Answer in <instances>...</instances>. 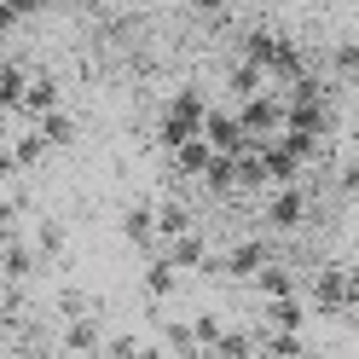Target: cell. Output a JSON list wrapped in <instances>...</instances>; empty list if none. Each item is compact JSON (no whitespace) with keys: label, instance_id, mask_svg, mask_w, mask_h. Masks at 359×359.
<instances>
[{"label":"cell","instance_id":"1","mask_svg":"<svg viewBox=\"0 0 359 359\" xmlns=\"http://www.w3.org/2000/svg\"><path fill=\"white\" fill-rule=\"evenodd\" d=\"M307 302L319 319H342V313H359V266L348 261H325L319 273L307 278Z\"/></svg>","mask_w":359,"mask_h":359},{"label":"cell","instance_id":"2","mask_svg":"<svg viewBox=\"0 0 359 359\" xmlns=\"http://www.w3.org/2000/svg\"><path fill=\"white\" fill-rule=\"evenodd\" d=\"M203 122H209V99L197 93V87H180V93L168 99V110H163V122H156V140H163V151H174V145L197 140Z\"/></svg>","mask_w":359,"mask_h":359},{"label":"cell","instance_id":"3","mask_svg":"<svg viewBox=\"0 0 359 359\" xmlns=\"http://www.w3.org/2000/svg\"><path fill=\"white\" fill-rule=\"evenodd\" d=\"M191 273L180 266L168 250H156V255H145V273H140V290H145V302L156 307V302H174L180 296V284H186Z\"/></svg>","mask_w":359,"mask_h":359},{"label":"cell","instance_id":"4","mask_svg":"<svg viewBox=\"0 0 359 359\" xmlns=\"http://www.w3.org/2000/svg\"><path fill=\"white\" fill-rule=\"evenodd\" d=\"M273 261V243L266 238H243V243H232L226 255H220V278H232V284H255V273Z\"/></svg>","mask_w":359,"mask_h":359},{"label":"cell","instance_id":"5","mask_svg":"<svg viewBox=\"0 0 359 359\" xmlns=\"http://www.w3.org/2000/svg\"><path fill=\"white\" fill-rule=\"evenodd\" d=\"M122 238H128L140 255H156V250H163V220H156V203H128V209H122Z\"/></svg>","mask_w":359,"mask_h":359},{"label":"cell","instance_id":"6","mask_svg":"<svg viewBox=\"0 0 359 359\" xmlns=\"http://www.w3.org/2000/svg\"><path fill=\"white\" fill-rule=\"evenodd\" d=\"M302 220H307V186H302V180L273 186V197H266V226L290 232V226H302Z\"/></svg>","mask_w":359,"mask_h":359},{"label":"cell","instance_id":"7","mask_svg":"<svg viewBox=\"0 0 359 359\" xmlns=\"http://www.w3.org/2000/svg\"><path fill=\"white\" fill-rule=\"evenodd\" d=\"M47 110H58V76L35 70V76H29V87H24V104L6 110V122H35V116H47Z\"/></svg>","mask_w":359,"mask_h":359},{"label":"cell","instance_id":"8","mask_svg":"<svg viewBox=\"0 0 359 359\" xmlns=\"http://www.w3.org/2000/svg\"><path fill=\"white\" fill-rule=\"evenodd\" d=\"M203 140H209L215 151H243V145H250V128H243V116H238V104H232V110H215V104H209Z\"/></svg>","mask_w":359,"mask_h":359},{"label":"cell","instance_id":"9","mask_svg":"<svg viewBox=\"0 0 359 359\" xmlns=\"http://www.w3.org/2000/svg\"><path fill=\"white\" fill-rule=\"evenodd\" d=\"M58 348H64V353H93V359H104L99 313H87V319H70V325H64V336H58Z\"/></svg>","mask_w":359,"mask_h":359},{"label":"cell","instance_id":"10","mask_svg":"<svg viewBox=\"0 0 359 359\" xmlns=\"http://www.w3.org/2000/svg\"><path fill=\"white\" fill-rule=\"evenodd\" d=\"M163 250H168L180 266H186V273H209V266H215V255H209V243H203V232H197V226L180 232V238H168Z\"/></svg>","mask_w":359,"mask_h":359},{"label":"cell","instance_id":"11","mask_svg":"<svg viewBox=\"0 0 359 359\" xmlns=\"http://www.w3.org/2000/svg\"><path fill=\"white\" fill-rule=\"evenodd\" d=\"M168 156H174V174H186V180H203V174H209V163H215L220 151H215V145L203 140V133H197V140H186V145H174Z\"/></svg>","mask_w":359,"mask_h":359},{"label":"cell","instance_id":"12","mask_svg":"<svg viewBox=\"0 0 359 359\" xmlns=\"http://www.w3.org/2000/svg\"><path fill=\"white\" fill-rule=\"evenodd\" d=\"M250 290H255L261 302H266V296H290V290H296V273H290V266L273 255V261H266L261 273H255V284H250Z\"/></svg>","mask_w":359,"mask_h":359},{"label":"cell","instance_id":"13","mask_svg":"<svg viewBox=\"0 0 359 359\" xmlns=\"http://www.w3.org/2000/svg\"><path fill=\"white\" fill-rule=\"evenodd\" d=\"M29 243H35V255H41V266H53V261L64 255V226H58V220H47V215H41L35 226H29Z\"/></svg>","mask_w":359,"mask_h":359},{"label":"cell","instance_id":"14","mask_svg":"<svg viewBox=\"0 0 359 359\" xmlns=\"http://www.w3.org/2000/svg\"><path fill=\"white\" fill-rule=\"evenodd\" d=\"M156 220H163V243L168 238H180V232H191L197 220H191V209L180 203V197H163V203H156Z\"/></svg>","mask_w":359,"mask_h":359},{"label":"cell","instance_id":"15","mask_svg":"<svg viewBox=\"0 0 359 359\" xmlns=\"http://www.w3.org/2000/svg\"><path fill=\"white\" fill-rule=\"evenodd\" d=\"M35 128L47 133V145H53V151H64V145L76 140V122L64 116V104H58V110H47V116H35Z\"/></svg>","mask_w":359,"mask_h":359},{"label":"cell","instance_id":"16","mask_svg":"<svg viewBox=\"0 0 359 359\" xmlns=\"http://www.w3.org/2000/svg\"><path fill=\"white\" fill-rule=\"evenodd\" d=\"M53 307H58V319H64V325H70V319H87V313H99V302L87 296V290H58V302H53Z\"/></svg>","mask_w":359,"mask_h":359},{"label":"cell","instance_id":"17","mask_svg":"<svg viewBox=\"0 0 359 359\" xmlns=\"http://www.w3.org/2000/svg\"><path fill=\"white\" fill-rule=\"evenodd\" d=\"M330 70L342 81H359V47L353 41H342V47H330Z\"/></svg>","mask_w":359,"mask_h":359},{"label":"cell","instance_id":"18","mask_svg":"<svg viewBox=\"0 0 359 359\" xmlns=\"http://www.w3.org/2000/svg\"><path fill=\"white\" fill-rule=\"evenodd\" d=\"M133 353H156V348H145L140 336H104V359H133Z\"/></svg>","mask_w":359,"mask_h":359},{"label":"cell","instance_id":"19","mask_svg":"<svg viewBox=\"0 0 359 359\" xmlns=\"http://www.w3.org/2000/svg\"><path fill=\"white\" fill-rule=\"evenodd\" d=\"M41 6H47V0H6V29H24Z\"/></svg>","mask_w":359,"mask_h":359},{"label":"cell","instance_id":"20","mask_svg":"<svg viewBox=\"0 0 359 359\" xmlns=\"http://www.w3.org/2000/svg\"><path fill=\"white\" fill-rule=\"evenodd\" d=\"M336 186H342V197H359V163H342V168H336Z\"/></svg>","mask_w":359,"mask_h":359},{"label":"cell","instance_id":"21","mask_svg":"<svg viewBox=\"0 0 359 359\" xmlns=\"http://www.w3.org/2000/svg\"><path fill=\"white\" fill-rule=\"evenodd\" d=\"M191 12H203V18H215V24H226V0H186Z\"/></svg>","mask_w":359,"mask_h":359}]
</instances>
